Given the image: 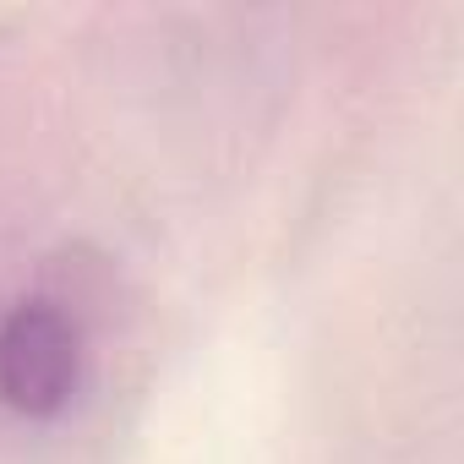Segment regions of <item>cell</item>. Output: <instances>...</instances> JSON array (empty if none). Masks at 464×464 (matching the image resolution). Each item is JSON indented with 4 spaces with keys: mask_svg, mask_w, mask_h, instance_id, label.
<instances>
[{
    "mask_svg": "<svg viewBox=\"0 0 464 464\" xmlns=\"http://www.w3.org/2000/svg\"><path fill=\"white\" fill-rule=\"evenodd\" d=\"M82 372L77 323L50 301H23L0 317V399L28 420H50L72 404Z\"/></svg>",
    "mask_w": 464,
    "mask_h": 464,
    "instance_id": "cell-1",
    "label": "cell"
}]
</instances>
